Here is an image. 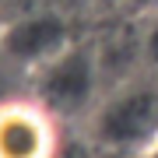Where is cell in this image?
Wrapping results in <instances>:
<instances>
[{"mask_svg": "<svg viewBox=\"0 0 158 158\" xmlns=\"http://www.w3.org/2000/svg\"><path fill=\"white\" fill-rule=\"evenodd\" d=\"M63 39V25L56 18H32V21H21L18 28L7 35V49L14 56H42V53L56 49Z\"/></svg>", "mask_w": 158, "mask_h": 158, "instance_id": "obj_3", "label": "cell"}, {"mask_svg": "<svg viewBox=\"0 0 158 158\" xmlns=\"http://www.w3.org/2000/svg\"><path fill=\"white\" fill-rule=\"evenodd\" d=\"M88 91H91V63L81 53H70V56L56 60L42 77V95L60 113H74L77 106H85Z\"/></svg>", "mask_w": 158, "mask_h": 158, "instance_id": "obj_1", "label": "cell"}, {"mask_svg": "<svg viewBox=\"0 0 158 158\" xmlns=\"http://www.w3.org/2000/svg\"><path fill=\"white\" fill-rule=\"evenodd\" d=\"M151 113H155V102L148 91H134V95L116 98L102 116V137L106 141H134L151 123Z\"/></svg>", "mask_w": 158, "mask_h": 158, "instance_id": "obj_2", "label": "cell"}]
</instances>
